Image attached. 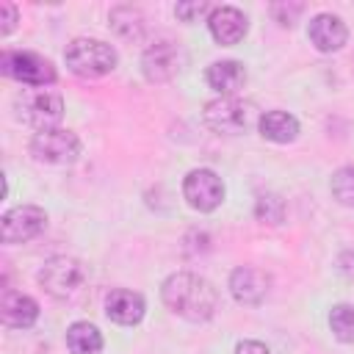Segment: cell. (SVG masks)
Here are the masks:
<instances>
[{
  "mask_svg": "<svg viewBox=\"0 0 354 354\" xmlns=\"http://www.w3.org/2000/svg\"><path fill=\"white\" fill-rule=\"evenodd\" d=\"M160 299L174 315L194 321V324L207 321L218 304L216 288L205 277L191 274V271H177V274L166 277L160 285Z\"/></svg>",
  "mask_w": 354,
  "mask_h": 354,
  "instance_id": "obj_1",
  "label": "cell"
},
{
  "mask_svg": "<svg viewBox=\"0 0 354 354\" xmlns=\"http://www.w3.org/2000/svg\"><path fill=\"white\" fill-rule=\"evenodd\" d=\"M39 285L58 301H77L88 288V271L80 260L58 254L39 268Z\"/></svg>",
  "mask_w": 354,
  "mask_h": 354,
  "instance_id": "obj_2",
  "label": "cell"
},
{
  "mask_svg": "<svg viewBox=\"0 0 354 354\" xmlns=\"http://www.w3.org/2000/svg\"><path fill=\"white\" fill-rule=\"evenodd\" d=\"M64 61L69 72L77 77H102L116 69V50L102 39H75L64 50Z\"/></svg>",
  "mask_w": 354,
  "mask_h": 354,
  "instance_id": "obj_3",
  "label": "cell"
},
{
  "mask_svg": "<svg viewBox=\"0 0 354 354\" xmlns=\"http://www.w3.org/2000/svg\"><path fill=\"white\" fill-rule=\"evenodd\" d=\"M202 119L213 133H221V136H238V133L249 130L254 122H260L254 102L241 100V97H216V100H210L202 111Z\"/></svg>",
  "mask_w": 354,
  "mask_h": 354,
  "instance_id": "obj_4",
  "label": "cell"
},
{
  "mask_svg": "<svg viewBox=\"0 0 354 354\" xmlns=\"http://www.w3.org/2000/svg\"><path fill=\"white\" fill-rule=\"evenodd\" d=\"M0 72L30 88H47L50 83H55V66L44 55L30 50H3Z\"/></svg>",
  "mask_w": 354,
  "mask_h": 354,
  "instance_id": "obj_5",
  "label": "cell"
},
{
  "mask_svg": "<svg viewBox=\"0 0 354 354\" xmlns=\"http://www.w3.org/2000/svg\"><path fill=\"white\" fill-rule=\"evenodd\" d=\"M17 116L25 124H30L36 133L53 130L64 116V100L58 91L50 88H25L17 97Z\"/></svg>",
  "mask_w": 354,
  "mask_h": 354,
  "instance_id": "obj_6",
  "label": "cell"
},
{
  "mask_svg": "<svg viewBox=\"0 0 354 354\" xmlns=\"http://www.w3.org/2000/svg\"><path fill=\"white\" fill-rule=\"evenodd\" d=\"M80 138L77 133L72 130H64V127H53V130H41L30 138V155L33 160L39 163H47V166H69L80 158Z\"/></svg>",
  "mask_w": 354,
  "mask_h": 354,
  "instance_id": "obj_7",
  "label": "cell"
},
{
  "mask_svg": "<svg viewBox=\"0 0 354 354\" xmlns=\"http://www.w3.org/2000/svg\"><path fill=\"white\" fill-rule=\"evenodd\" d=\"M183 196L194 210L210 213L224 199V183L213 169H191L183 180Z\"/></svg>",
  "mask_w": 354,
  "mask_h": 354,
  "instance_id": "obj_8",
  "label": "cell"
},
{
  "mask_svg": "<svg viewBox=\"0 0 354 354\" xmlns=\"http://www.w3.org/2000/svg\"><path fill=\"white\" fill-rule=\"evenodd\" d=\"M183 66V50L171 39L152 41L141 55V72L149 83H166L171 80Z\"/></svg>",
  "mask_w": 354,
  "mask_h": 354,
  "instance_id": "obj_9",
  "label": "cell"
},
{
  "mask_svg": "<svg viewBox=\"0 0 354 354\" xmlns=\"http://www.w3.org/2000/svg\"><path fill=\"white\" fill-rule=\"evenodd\" d=\"M47 227V213L36 205H19L3 213L0 230H3V243H25L36 238Z\"/></svg>",
  "mask_w": 354,
  "mask_h": 354,
  "instance_id": "obj_10",
  "label": "cell"
},
{
  "mask_svg": "<svg viewBox=\"0 0 354 354\" xmlns=\"http://www.w3.org/2000/svg\"><path fill=\"white\" fill-rule=\"evenodd\" d=\"M207 28H210V36L218 44H238L246 36L249 22H246V14L241 8H235V6H216L207 14Z\"/></svg>",
  "mask_w": 354,
  "mask_h": 354,
  "instance_id": "obj_11",
  "label": "cell"
},
{
  "mask_svg": "<svg viewBox=\"0 0 354 354\" xmlns=\"http://www.w3.org/2000/svg\"><path fill=\"white\" fill-rule=\"evenodd\" d=\"M230 293L238 304H260L268 293V274L254 266H238L230 274Z\"/></svg>",
  "mask_w": 354,
  "mask_h": 354,
  "instance_id": "obj_12",
  "label": "cell"
},
{
  "mask_svg": "<svg viewBox=\"0 0 354 354\" xmlns=\"http://www.w3.org/2000/svg\"><path fill=\"white\" fill-rule=\"evenodd\" d=\"M307 36L315 44V50H321V53H337L346 44V39H348V28L335 14H315L310 19V25H307Z\"/></svg>",
  "mask_w": 354,
  "mask_h": 354,
  "instance_id": "obj_13",
  "label": "cell"
},
{
  "mask_svg": "<svg viewBox=\"0 0 354 354\" xmlns=\"http://www.w3.org/2000/svg\"><path fill=\"white\" fill-rule=\"evenodd\" d=\"M147 313V304H144V296L136 293V290H127V288H113L108 296H105V315L113 321V324H122V326H133L144 318Z\"/></svg>",
  "mask_w": 354,
  "mask_h": 354,
  "instance_id": "obj_14",
  "label": "cell"
},
{
  "mask_svg": "<svg viewBox=\"0 0 354 354\" xmlns=\"http://www.w3.org/2000/svg\"><path fill=\"white\" fill-rule=\"evenodd\" d=\"M0 318L6 326L11 329H28L36 324L39 318V304L36 299H30L28 293H19V290H3V299H0Z\"/></svg>",
  "mask_w": 354,
  "mask_h": 354,
  "instance_id": "obj_15",
  "label": "cell"
},
{
  "mask_svg": "<svg viewBox=\"0 0 354 354\" xmlns=\"http://www.w3.org/2000/svg\"><path fill=\"white\" fill-rule=\"evenodd\" d=\"M205 80L213 91H218V97H238V91L246 86V69L241 61H216L207 66Z\"/></svg>",
  "mask_w": 354,
  "mask_h": 354,
  "instance_id": "obj_16",
  "label": "cell"
},
{
  "mask_svg": "<svg viewBox=\"0 0 354 354\" xmlns=\"http://www.w3.org/2000/svg\"><path fill=\"white\" fill-rule=\"evenodd\" d=\"M257 127H260V136L274 144H290L299 136V122L288 111H266L260 116Z\"/></svg>",
  "mask_w": 354,
  "mask_h": 354,
  "instance_id": "obj_17",
  "label": "cell"
},
{
  "mask_svg": "<svg viewBox=\"0 0 354 354\" xmlns=\"http://www.w3.org/2000/svg\"><path fill=\"white\" fill-rule=\"evenodd\" d=\"M66 348L72 354H100L102 351V335L88 321H75L66 329Z\"/></svg>",
  "mask_w": 354,
  "mask_h": 354,
  "instance_id": "obj_18",
  "label": "cell"
},
{
  "mask_svg": "<svg viewBox=\"0 0 354 354\" xmlns=\"http://www.w3.org/2000/svg\"><path fill=\"white\" fill-rule=\"evenodd\" d=\"M108 19H111L113 33L124 41H138L144 36V14L133 6H116Z\"/></svg>",
  "mask_w": 354,
  "mask_h": 354,
  "instance_id": "obj_19",
  "label": "cell"
},
{
  "mask_svg": "<svg viewBox=\"0 0 354 354\" xmlns=\"http://www.w3.org/2000/svg\"><path fill=\"white\" fill-rule=\"evenodd\" d=\"M329 329L337 340L354 343V304H335L329 310Z\"/></svg>",
  "mask_w": 354,
  "mask_h": 354,
  "instance_id": "obj_20",
  "label": "cell"
},
{
  "mask_svg": "<svg viewBox=\"0 0 354 354\" xmlns=\"http://www.w3.org/2000/svg\"><path fill=\"white\" fill-rule=\"evenodd\" d=\"M254 216H257V221L277 227V224L285 221V202L277 194H263L254 202Z\"/></svg>",
  "mask_w": 354,
  "mask_h": 354,
  "instance_id": "obj_21",
  "label": "cell"
},
{
  "mask_svg": "<svg viewBox=\"0 0 354 354\" xmlns=\"http://www.w3.org/2000/svg\"><path fill=\"white\" fill-rule=\"evenodd\" d=\"M332 194L343 207H354V166H340L332 174Z\"/></svg>",
  "mask_w": 354,
  "mask_h": 354,
  "instance_id": "obj_22",
  "label": "cell"
},
{
  "mask_svg": "<svg viewBox=\"0 0 354 354\" xmlns=\"http://www.w3.org/2000/svg\"><path fill=\"white\" fill-rule=\"evenodd\" d=\"M213 8L205 3V0H185V3H177L174 6V14H177V19H183V22H199L205 14H210Z\"/></svg>",
  "mask_w": 354,
  "mask_h": 354,
  "instance_id": "obj_23",
  "label": "cell"
},
{
  "mask_svg": "<svg viewBox=\"0 0 354 354\" xmlns=\"http://www.w3.org/2000/svg\"><path fill=\"white\" fill-rule=\"evenodd\" d=\"M271 14L277 17V22H279V25H293V19L301 14V6H299V3H293V6L274 3V6H271Z\"/></svg>",
  "mask_w": 354,
  "mask_h": 354,
  "instance_id": "obj_24",
  "label": "cell"
},
{
  "mask_svg": "<svg viewBox=\"0 0 354 354\" xmlns=\"http://www.w3.org/2000/svg\"><path fill=\"white\" fill-rule=\"evenodd\" d=\"M335 266H337V271H340L348 282H354V249H343V252L337 254Z\"/></svg>",
  "mask_w": 354,
  "mask_h": 354,
  "instance_id": "obj_25",
  "label": "cell"
},
{
  "mask_svg": "<svg viewBox=\"0 0 354 354\" xmlns=\"http://www.w3.org/2000/svg\"><path fill=\"white\" fill-rule=\"evenodd\" d=\"M0 33L3 36H8L11 30H14V25H17V8L11 6V3H0Z\"/></svg>",
  "mask_w": 354,
  "mask_h": 354,
  "instance_id": "obj_26",
  "label": "cell"
},
{
  "mask_svg": "<svg viewBox=\"0 0 354 354\" xmlns=\"http://www.w3.org/2000/svg\"><path fill=\"white\" fill-rule=\"evenodd\" d=\"M235 354H271L260 340H241L235 346Z\"/></svg>",
  "mask_w": 354,
  "mask_h": 354,
  "instance_id": "obj_27",
  "label": "cell"
}]
</instances>
